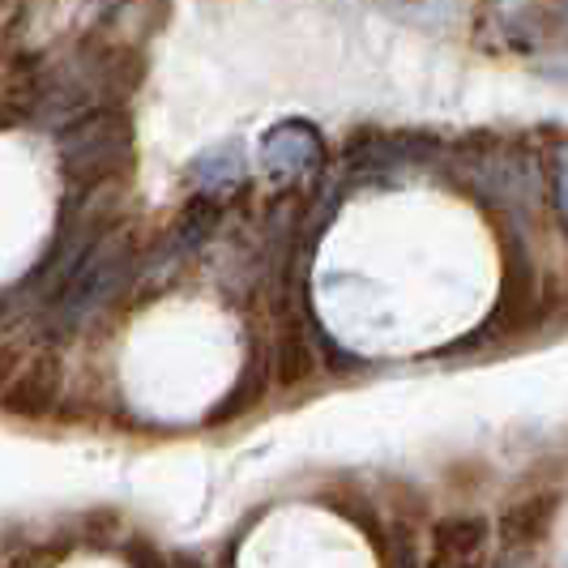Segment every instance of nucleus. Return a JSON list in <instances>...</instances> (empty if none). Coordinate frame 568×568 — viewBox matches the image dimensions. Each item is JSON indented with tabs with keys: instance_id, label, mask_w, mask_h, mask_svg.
Wrapping results in <instances>:
<instances>
[{
	"instance_id": "f03ea898",
	"label": "nucleus",
	"mask_w": 568,
	"mask_h": 568,
	"mask_svg": "<svg viewBox=\"0 0 568 568\" xmlns=\"http://www.w3.org/2000/svg\"><path fill=\"white\" fill-rule=\"evenodd\" d=\"M60 394V364L57 359H34L27 368L13 376V385L0 394V406L9 415H22V419H39L57 406Z\"/></svg>"
},
{
	"instance_id": "7ed1b4c3",
	"label": "nucleus",
	"mask_w": 568,
	"mask_h": 568,
	"mask_svg": "<svg viewBox=\"0 0 568 568\" xmlns=\"http://www.w3.org/2000/svg\"><path fill=\"white\" fill-rule=\"evenodd\" d=\"M487 535H491V526H487L484 513H445V517L432 521V547H436V556H445V560H466V556H475L487 542Z\"/></svg>"
},
{
	"instance_id": "9d476101",
	"label": "nucleus",
	"mask_w": 568,
	"mask_h": 568,
	"mask_svg": "<svg viewBox=\"0 0 568 568\" xmlns=\"http://www.w3.org/2000/svg\"><path fill=\"white\" fill-rule=\"evenodd\" d=\"M184 568H201V565H197V560H184Z\"/></svg>"
},
{
	"instance_id": "39448f33",
	"label": "nucleus",
	"mask_w": 568,
	"mask_h": 568,
	"mask_svg": "<svg viewBox=\"0 0 568 568\" xmlns=\"http://www.w3.org/2000/svg\"><path fill=\"white\" fill-rule=\"evenodd\" d=\"M261 394H265V359H253V364L244 368V376L235 381V389L219 402V410L210 415V424H227V419H235V415L253 410L256 402H261Z\"/></svg>"
},
{
	"instance_id": "20e7f679",
	"label": "nucleus",
	"mask_w": 568,
	"mask_h": 568,
	"mask_svg": "<svg viewBox=\"0 0 568 568\" xmlns=\"http://www.w3.org/2000/svg\"><path fill=\"white\" fill-rule=\"evenodd\" d=\"M313 372H316L313 342L304 338L300 329H283L278 346H274V376H278V385H304Z\"/></svg>"
},
{
	"instance_id": "f257e3e1",
	"label": "nucleus",
	"mask_w": 568,
	"mask_h": 568,
	"mask_svg": "<svg viewBox=\"0 0 568 568\" xmlns=\"http://www.w3.org/2000/svg\"><path fill=\"white\" fill-rule=\"evenodd\" d=\"M556 509H560V496L556 491H535L526 500H517L509 509L500 513V551H535L551 521H556Z\"/></svg>"
},
{
	"instance_id": "1a4fd4ad",
	"label": "nucleus",
	"mask_w": 568,
	"mask_h": 568,
	"mask_svg": "<svg viewBox=\"0 0 568 568\" xmlns=\"http://www.w3.org/2000/svg\"><path fill=\"white\" fill-rule=\"evenodd\" d=\"M13 372H18V355H13V346H0V385H4V381L13 385Z\"/></svg>"
},
{
	"instance_id": "0eeeda50",
	"label": "nucleus",
	"mask_w": 568,
	"mask_h": 568,
	"mask_svg": "<svg viewBox=\"0 0 568 568\" xmlns=\"http://www.w3.org/2000/svg\"><path fill=\"white\" fill-rule=\"evenodd\" d=\"M129 565L133 568H168V560L154 551V547H145V542H138L133 551H129Z\"/></svg>"
},
{
	"instance_id": "423d86ee",
	"label": "nucleus",
	"mask_w": 568,
	"mask_h": 568,
	"mask_svg": "<svg viewBox=\"0 0 568 568\" xmlns=\"http://www.w3.org/2000/svg\"><path fill=\"white\" fill-rule=\"evenodd\" d=\"M542 201L556 210L560 227L568 231V142L551 145V159H547V171H542Z\"/></svg>"
},
{
	"instance_id": "6e6552de",
	"label": "nucleus",
	"mask_w": 568,
	"mask_h": 568,
	"mask_svg": "<svg viewBox=\"0 0 568 568\" xmlns=\"http://www.w3.org/2000/svg\"><path fill=\"white\" fill-rule=\"evenodd\" d=\"M491 568H539V556L535 551H500Z\"/></svg>"
}]
</instances>
